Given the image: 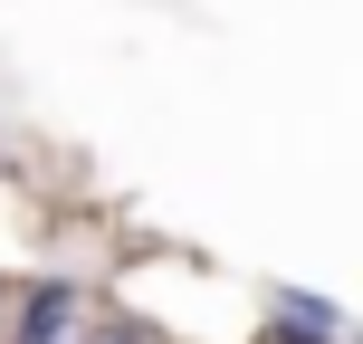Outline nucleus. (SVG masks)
Returning <instances> with one entry per match:
<instances>
[{"mask_svg": "<svg viewBox=\"0 0 363 344\" xmlns=\"http://www.w3.org/2000/svg\"><path fill=\"white\" fill-rule=\"evenodd\" d=\"M86 335H96V296H86V287H38V296H19L10 344H86Z\"/></svg>", "mask_w": 363, "mask_h": 344, "instance_id": "nucleus-1", "label": "nucleus"}, {"mask_svg": "<svg viewBox=\"0 0 363 344\" xmlns=\"http://www.w3.org/2000/svg\"><path fill=\"white\" fill-rule=\"evenodd\" d=\"M86 344H153V335H144V326H115V316H96V335H86Z\"/></svg>", "mask_w": 363, "mask_h": 344, "instance_id": "nucleus-2", "label": "nucleus"}, {"mask_svg": "<svg viewBox=\"0 0 363 344\" xmlns=\"http://www.w3.org/2000/svg\"><path fill=\"white\" fill-rule=\"evenodd\" d=\"M354 344H363V335H354Z\"/></svg>", "mask_w": 363, "mask_h": 344, "instance_id": "nucleus-3", "label": "nucleus"}]
</instances>
